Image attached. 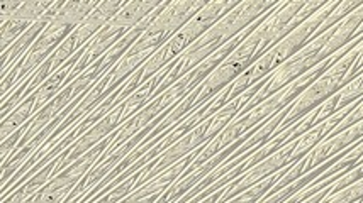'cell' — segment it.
Wrapping results in <instances>:
<instances>
[{
  "instance_id": "obj_1",
  "label": "cell",
  "mask_w": 363,
  "mask_h": 203,
  "mask_svg": "<svg viewBox=\"0 0 363 203\" xmlns=\"http://www.w3.org/2000/svg\"><path fill=\"white\" fill-rule=\"evenodd\" d=\"M324 4L326 2H306V0H302V2H280V6L274 8L262 21V24L216 68L213 75L199 88L194 90V95H196L194 110L201 109L207 102L214 100L229 85L235 83L250 66H253L270 47L282 41L297 25L308 21Z\"/></svg>"
},
{
  "instance_id": "obj_2",
  "label": "cell",
  "mask_w": 363,
  "mask_h": 203,
  "mask_svg": "<svg viewBox=\"0 0 363 203\" xmlns=\"http://www.w3.org/2000/svg\"><path fill=\"white\" fill-rule=\"evenodd\" d=\"M280 6V2H269V0H263V2H240L233 8L231 12H228L226 16L219 21L218 24H214L213 28L207 31L204 36L199 40L196 45L190 46L184 54L177 59L175 68L172 70L170 75L167 76L163 85L160 86L155 93V98L160 97L165 90L170 88L172 85H175L177 81L187 76L190 71H194L204 59L209 58L211 54H214L216 51L221 50L224 45H228L229 41L235 40L238 34H241L246 28L257 23L258 19H262L263 16L269 14L270 11H274ZM153 98V100H155Z\"/></svg>"
},
{
  "instance_id": "obj_3",
  "label": "cell",
  "mask_w": 363,
  "mask_h": 203,
  "mask_svg": "<svg viewBox=\"0 0 363 203\" xmlns=\"http://www.w3.org/2000/svg\"><path fill=\"white\" fill-rule=\"evenodd\" d=\"M355 107L357 105L348 107V109L338 112V114L333 115V117L328 120H324V122L314 125L309 132H306L304 136L299 137V139L289 142V144H285L282 149H279L277 153L272 154V156L267 158L265 161L258 163L257 166L252 168V170L245 171L240 178L233 181V183H229L228 187H224V195L218 203H226L228 200H231V198L238 197L240 193H243L248 188L260 183L262 180L269 178V176L285 170V168H291L292 164L299 163L301 159H304L311 151L316 148L319 142L326 139V137L343 122L345 117L352 114Z\"/></svg>"
},
{
  "instance_id": "obj_4",
  "label": "cell",
  "mask_w": 363,
  "mask_h": 203,
  "mask_svg": "<svg viewBox=\"0 0 363 203\" xmlns=\"http://www.w3.org/2000/svg\"><path fill=\"white\" fill-rule=\"evenodd\" d=\"M340 6V2H326L319 11L314 12L308 21L297 25L292 33H289L282 41H279L274 47H270L265 54L258 59L253 66H250L243 75L238 79L235 83L229 85L224 93H226L228 103L241 97L246 90H250L258 81L265 80L272 73L279 70L284 63H287L292 56H296L308 42L316 36L318 29L321 28L328 16Z\"/></svg>"
},
{
  "instance_id": "obj_5",
  "label": "cell",
  "mask_w": 363,
  "mask_h": 203,
  "mask_svg": "<svg viewBox=\"0 0 363 203\" xmlns=\"http://www.w3.org/2000/svg\"><path fill=\"white\" fill-rule=\"evenodd\" d=\"M238 4L240 2H235V0L207 2L202 11H199L165 46L160 47L157 53L143 64V71H145L143 73V83H146L151 76H155L157 73L165 70L168 64H172L175 59H179L190 46L196 45V42L201 40L214 24H218L228 12H231L233 8L238 6Z\"/></svg>"
},
{
  "instance_id": "obj_6",
  "label": "cell",
  "mask_w": 363,
  "mask_h": 203,
  "mask_svg": "<svg viewBox=\"0 0 363 203\" xmlns=\"http://www.w3.org/2000/svg\"><path fill=\"white\" fill-rule=\"evenodd\" d=\"M358 46L353 47L352 51H348L345 56H341L338 62L333 63L296 102L289 105L287 115H285L284 122L277 132H282L285 129L296 125L301 119H304L309 112L321 107L324 102L330 100L331 97H335L340 90H343L350 81L355 79V68L358 62H360V47Z\"/></svg>"
},
{
  "instance_id": "obj_7",
  "label": "cell",
  "mask_w": 363,
  "mask_h": 203,
  "mask_svg": "<svg viewBox=\"0 0 363 203\" xmlns=\"http://www.w3.org/2000/svg\"><path fill=\"white\" fill-rule=\"evenodd\" d=\"M207 2L201 0H180V2H168L163 12L155 17L153 23L148 25L143 36L138 40L129 54L151 53L155 54L162 46H165L185 24L206 7Z\"/></svg>"
},
{
  "instance_id": "obj_8",
  "label": "cell",
  "mask_w": 363,
  "mask_h": 203,
  "mask_svg": "<svg viewBox=\"0 0 363 203\" xmlns=\"http://www.w3.org/2000/svg\"><path fill=\"white\" fill-rule=\"evenodd\" d=\"M123 115H124V100L118 103V105H116L114 109H112L109 114L101 120V122H97L94 127H90L79 141L73 142L70 148H68V156L62 159V163L56 166L53 176L60 175L65 168L70 166V164L77 161V159H80L84 154H87L90 149H94L95 146L101 144L104 139H107L112 132L118 131L121 125H123Z\"/></svg>"
},
{
  "instance_id": "obj_9",
  "label": "cell",
  "mask_w": 363,
  "mask_h": 203,
  "mask_svg": "<svg viewBox=\"0 0 363 203\" xmlns=\"http://www.w3.org/2000/svg\"><path fill=\"white\" fill-rule=\"evenodd\" d=\"M362 100H363V71L350 81L343 90H340L335 97H331L330 100H326L321 107H319L314 125L324 122V120L333 117V115H336L341 110L348 109V107L357 105V103Z\"/></svg>"
},
{
  "instance_id": "obj_10",
  "label": "cell",
  "mask_w": 363,
  "mask_h": 203,
  "mask_svg": "<svg viewBox=\"0 0 363 203\" xmlns=\"http://www.w3.org/2000/svg\"><path fill=\"white\" fill-rule=\"evenodd\" d=\"M363 23V2L362 6L355 8L348 17H345L338 25H335L330 41L323 50V59H330L331 56L340 53L343 47H347L353 40H357V33Z\"/></svg>"
},
{
  "instance_id": "obj_11",
  "label": "cell",
  "mask_w": 363,
  "mask_h": 203,
  "mask_svg": "<svg viewBox=\"0 0 363 203\" xmlns=\"http://www.w3.org/2000/svg\"><path fill=\"white\" fill-rule=\"evenodd\" d=\"M68 156V149L65 151L63 154H60L58 158H55L53 161H50L46 164L43 170H40L36 173V175L33 176V178H29L23 187H19L14 192L11 193V195L2 198V203H26L28 200H31V198L36 195V193H40L43 188H45V185L53 178V173L56 170V166H58L60 163H62V159H65Z\"/></svg>"
},
{
  "instance_id": "obj_12",
  "label": "cell",
  "mask_w": 363,
  "mask_h": 203,
  "mask_svg": "<svg viewBox=\"0 0 363 203\" xmlns=\"http://www.w3.org/2000/svg\"><path fill=\"white\" fill-rule=\"evenodd\" d=\"M36 114V95H29L26 100L21 103L17 109H14L6 119H2V141H6L7 137H11L12 134H16L19 129H23L29 120L33 119V115Z\"/></svg>"
},
{
  "instance_id": "obj_13",
  "label": "cell",
  "mask_w": 363,
  "mask_h": 203,
  "mask_svg": "<svg viewBox=\"0 0 363 203\" xmlns=\"http://www.w3.org/2000/svg\"><path fill=\"white\" fill-rule=\"evenodd\" d=\"M40 148H41V142L34 137V139L29 141L24 148L17 149L6 163H2V187H6L9 181H11L17 175V173L23 170L24 164L29 161V158H31Z\"/></svg>"
},
{
  "instance_id": "obj_14",
  "label": "cell",
  "mask_w": 363,
  "mask_h": 203,
  "mask_svg": "<svg viewBox=\"0 0 363 203\" xmlns=\"http://www.w3.org/2000/svg\"><path fill=\"white\" fill-rule=\"evenodd\" d=\"M0 25H2V28H0V50H2V53H6L9 47L14 45V42L19 40V37L23 36V34L28 31L33 24L28 23V21L12 17V19H9L7 23Z\"/></svg>"
},
{
  "instance_id": "obj_15",
  "label": "cell",
  "mask_w": 363,
  "mask_h": 203,
  "mask_svg": "<svg viewBox=\"0 0 363 203\" xmlns=\"http://www.w3.org/2000/svg\"><path fill=\"white\" fill-rule=\"evenodd\" d=\"M360 6H362V2H353V0H347V2H340V6L336 7L330 16H328V19L324 21L321 28L318 29L316 36H321V34H324L326 31H330V29L335 28V25H338L341 21L345 19V17H348L353 11H355V8H358Z\"/></svg>"
},
{
  "instance_id": "obj_16",
  "label": "cell",
  "mask_w": 363,
  "mask_h": 203,
  "mask_svg": "<svg viewBox=\"0 0 363 203\" xmlns=\"http://www.w3.org/2000/svg\"><path fill=\"white\" fill-rule=\"evenodd\" d=\"M363 202V178L350 187L340 190L336 193H330L321 203H358Z\"/></svg>"
},
{
  "instance_id": "obj_17",
  "label": "cell",
  "mask_w": 363,
  "mask_h": 203,
  "mask_svg": "<svg viewBox=\"0 0 363 203\" xmlns=\"http://www.w3.org/2000/svg\"><path fill=\"white\" fill-rule=\"evenodd\" d=\"M362 119H363V100L357 103V107H355V109H353L352 114L347 115V117H345L343 122H341V124L338 125V127H336L335 131H333V132L330 134V136H336V134H340V132L347 131L348 127H352L353 124L360 122ZM330 136H328V137H330Z\"/></svg>"
},
{
  "instance_id": "obj_18",
  "label": "cell",
  "mask_w": 363,
  "mask_h": 203,
  "mask_svg": "<svg viewBox=\"0 0 363 203\" xmlns=\"http://www.w3.org/2000/svg\"><path fill=\"white\" fill-rule=\"evenodd\" d=\"M23 4V0H2V4H0V24L7 23L11 17H14Z\"/></svg>"
},
{
  "instance_id": "obj_19",
  "label": "cell",
  "mask_w": 363,
  "mask_h": 203,
  "mask_svg": "<svg viewBox=\"0 0 363 203\" xmlns=\"http://www.w3.org/2000/svg\"><path fill=\"white\" fill-rule=\"evenodd\" d=\"M362 36H363V23H362L360 29H358V33H357V37H362Z\"/></svg>"
},
{
  "instance_id": "obj_20",
  "label": "cell",
  "mask_w": 363,
  "mask_h": 203,
  "mask_svg": "<svg viewBox=\"0 0 363 203\" xmlns=\"http://www.w3.org/2000/svg\"><path fill=\"white\" fill-rule=\"evenodd\" d=\"M31 200H33V198H31ZM31 200H28V202H26V203H31Z\"/></svg>"
},
{
  "instance_id": "obj_21",
  "label": "cell",
  "mask_w": 363,
  "mask_h": 203,
  "mask_svg": "<svg viewBox=\"0 0 363 203\" xmlns=\"http://www.w3.org/2000/svg\"><path fill=\"white\" fill-rule=\"evenodd\" d=\"M362 161H363V159H362Z\"/></svg>"
}]
</instances>
